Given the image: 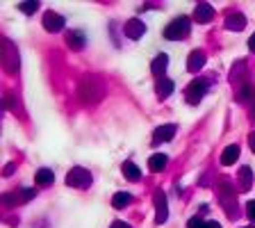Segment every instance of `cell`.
<instances>
[{
    "instance_id": "obj_1",
    "label": "cell",
    "mask_w": 255,
    "mask_h": 228,
    "mask_svg": "<svg viewBox=\"0 0 255 228\" xmlns=\"http://www.w3.org/2000/svg\"><path fill=\"white\" fill-rule=\"evenodd\" d=\"M191 30V21L187 16H178L173 18L171 23L164 28V37L171 39V41H180V39H187Z\"/></svg>"
},
{
    "instance_id": "obj_2",
    "label": "cell",
    "mask_w": 255,
    "mask_h": 228,
    "mask_svg": "<svg viewBox=\"0 0 255 228\" xmlns=\"http://www.w3.org/2000/svg\"><path fill=\"white\" fill-rule=\"evenodd\" d=\"M208 89H210V80H205V78H196L194 82L184 89V101L189 103V105H196V103H201L203 101V96L208 94Z\"/></svg>"
},
{
    "instance_id": "obj_3",
    "label": "cell",
    "mask_w": 255,
    "mask_h": 228,
    "mask_svg": "<svg viewBox=\"0 0 255 228\" xmlns=\"http://www.w3.org/2000/svg\"><path fill=\"white\" fill-rule=\"evenodd\" d=\"M66 185L77 187V190H87V187L91 185V174L87 171V169H82V167L71 169L69 176H66Z\"/></svg>"
},
{
    "instance_id": "obj_4",
    "label": "cell",
    "mask_w": 255,
    "mask_h": 228,
    "mask_svg": "<svg viewBox=\"0 0 255 228\" xmlns=\"http://www.w3.org/2000/svg\"><path fill=\"white\" fill-rule=\"evenodd\" d=\"M2 64H5V69L9 73H14L18 69V53L14 50V46L9 41H2Z\"/></svg>"
},
{
    "instance_id": "obj_5",
    "label": "cell",
    "mask_w": 255,
    "mask_h": 228,
    "mask_svg": "<svg viewBox=\"0 0 255 228\" xmlns=\"http://www.w3.org/2000/svg\"><path fill=\"white\" fill-rule=\"evenodd\" d=\"M166 217H169V205H166V194L162 190L155 192V222L164 224Z\"/></svg>"
},
{
    "instance_id": "obj_6",
    "label": "cell",
    "mask_w": 255,
    "mask_h": 228,
    "mask_svg": "<svg viewBox=\"0 0 255 228\" xmlns=\"http://www.w3.org/2000/svg\"><path fill=\"white\" fill-rule=\"evenodd\" d=\"M35 196V190H16V192H9L2 196V203L5 205H16V203H25Z\"/></svg>"
},
{
    "instance_id": "obj_7",
    "label": "cell",
    "mask_w": 255,
    "mask_h": 228,
    "mask_svg": "<svg viewBox=\"0 0 255 228\" xmlns=\"http://www.w3.org/2000/svg\"><path fill=\"white\" fill-rule=\"evenodd\" d=\"M173 135H176V126L173 123H166V126H157L153 132V144H166L171 142Z\"/></svg>"
},
{
    "instance_id": "obj_8",
    "label": "cell",
    "mask_w": 255,
    "mask_h": 228,
    "mask_svg": "<svg viewBox=\"0 0 255 228\" xmlns=\"http://www.w3.org/2000/svg\"><path fill=\"white\" fill-rule=\"evenodd\" d=\"M43 28L48 32H60L64 28V16L57 12H46L43 14Z\"/></svg>"
},
{
    "instance_id": "obj_9",
    "label": "cell",
    "mask_w": 255,
    "mask_h": 228,
    "mask_svg": "<svg viewBox=\"0 0 255 228\" xmlns=\"http://www.w3.org/2000/svg\"><path fill=\"white\" fill-rule=\"evenodd\" d=\"M146 32V25L139 21V18H130L125 23V37L128 39H142V35Z\"/></svg>"
},
{
    "instance_id": "obj_10",
    "label": "cell",
    "mask_w": 255,
    "mask_h": 228,
    "mask_svg": "<svg viewBox=\"0 0 255 228\" xmlns=\"http://www.w3.org/2000/svg\"><path fill=\"white\" fill-rule=\"evenodd\" d=\"M194 18L198 21V23H210L214 18V9L210 2H201V5H196L194 9Z\"/></svg>"
},
{
    "instance_id": "obj_11",
    "label": "cell",
    "mask_w": 255,
    "mask_h": 228,
    "mask_svg": "<svg viewBox=\"0 0 255 228\" xmlns=\"http://www.w3.org/2000/svg\"><path fill=\"white\" fill-rule=\"evenodd\" d=\"M166 66H169V57H166V53H162V55H157V57L153 60L150 71H153V76H157V80H160V78H164Z\"/></svg>"
},
{
    "instance_id": "obj_12",
    "label": "cell",
    "mask_w": 255,
    "mask_h": 228,
    "mask_svg": "<svg viewBox=\"0 0 255 228\" xmlns=\"http://www.w3.org/2000/svg\"><path fill=\"white\" fill-rule=\"evenodd\" d=\"M235 160H239V146L237 144L225 146L223 153H221V164H223V167H230V164H235Z\"/></svg>"
},
{
    "instance_id": "obj_13",
    "label": "cell",
    "mask_w": 255,
    "mask_h": 228,
    "mask_svg": "<svg viewBox=\"0 0 255 228\" xmlns=\"http://www.w3.org/2000/svg\"><path fill=\"white\" fill-rule=\"evenodd\" d=\"M244 25H246V18H244V14H239V12H230L228 18H225V28H228V30L239 32Z\"/></svg>"
},
{
    "instance_id": "obj_14",
    "label": "cell",
    "mask_w": 255,
    "mask_h": 228,
    "mask_svg": "<svg viewBox=\"0 0 255 228\" xmlns=\"http://www.w3.org/2000/svg\"><path fill=\"white\" fill-rule=\"evenodd\" d=\"M203 64H205V53H203V50H191L189 60H187V69L196 73L203 69Z\"/></svg>"
},
{
    "instance_id": "obj_15",
    "label": "cell",
    "mask_w": 255,
    "mask_h": 228,
    "mask_svg": "<svg viewBox=\"0 0 255 228\" xmlns=\"http://www.w3.org/2000/svg\"><path fill=\"white\" fill-rule=\"evenodd\" d=\"M155 91H157V98L164 101L166 96H171V94H173V80L160 78V80H157V84H155Z\"/></svg>"
},
{
    "instance_id": "obj_16",
    "label": "cell",
    "mask_w": 255,
    "mask_h": 228,
    "mask_svg": "<svg viewBox=\"0 0 255 228\" xmlns=\"http://www.w3.org/2000/svg\"><path fill=\"white\" fill-rule=\"evenodd\" d=\"M166 162H169V157L164 153H155L148 157V169L150 171H162V169H166Z\"/></svg>"
},
{
    "instance_id": "obj_17",
    "label": "cell",
    "mask_w": 255,
    "mask_h": 228,
    "mask_svg": "<svg viewBox=\"0 0 255 228\" xmlns=\"http://www.w3.org/2000/svg\"><path fill=\"white\" fill-rule=\"evenodd\" d=\"M237 178H242V183H239V192H246V190H251V185H253V171H251L249 167L239 169Z\"/></svg>"
},
{
    "instance_id": "obj_18",
    "label": "cell",
    "mask_w": 255,
    "mask_h": 228,
    "mask_svg": "<svg viewBox=\"0 0 255 228\" xmlns=\"http://www.w3.org/2000/svg\"><path fill=\"white\" fill-rule=\"evenodd\" d=\"M121 171H123V176L128 180H139V178H142V171H139V167H137L135 162H130V160H128V162H123Z\"/></svg>"
},
{
    "instance_id": "obj_19",
    "label": "cell",
    "mask_w": 255,
    "mask_h": 228,
    "mask_svg": "<svg viewBox=\"0 0 255 228\" xmlns=\"http://www.w3.org/2000/svg\"><path fill=\"white\" fill-rule=\"evenodd\" d=\"M53 178H55V174L50 171V169H39L35 174V180H36V185L39 187H48L50 183H53Z\"/></svg>"
},
{
    "instance_id": "obj_20",
    "label": "cell",
    "mask_w": 255,
    "mask_h": 228,
    "mask_svg": "<svg viewBox=\"0 0 255 228\" xmlns=\"http://www.w3.org/2000/svg\"><path fill=\"white\" fill-rule=\"evenodd\" d=\"M66 43L71 46V48H75V50H82L84 48V35L82 32H69V37H66Z\"/></svg>"
},
{
    "instance_id": "obj_21",
    "label": "cell",
    "mask_w": 255,
    "mask_h": 228,
    "mask_svg": "<svg viewBox=\"0 0 255 228\" xmlns=\"http://www.w3.org/2000/svg\"><path fill=\"white\" fill-rule=\"evenodd\" d=\"M130 201H132V196L128 192H116L112 196V205L116 208V210H123L125 205H130Z\"/></svg>"
},
{
    "instance_id": "obj_22",
    "label": "cell",
    "mask_w": 255,
    "mask_h": 228,
    "mask_svg": "<svg viewBox=\"0 0 255 228\" xmlns=\"http://www.w3.org/2000/svg\"><path fill=\"white\" fill-rule=\"evenodd\" d=\"M239 101H246V103L255 101V87L253 84H244L242 89H239Z\"/></svg>"
},
{
    "instance_id": "obj_23",
    "label": "cell",
    "mask_w": 255,
    "mask_h": 228,
    "mask_svg": "<svg viewBox=\"0 0 255 228\" xmlns=\"http://www.w3.org/2000/svg\"><path fill=\"white\" fill-rule=\"evenodd\" d=\"M18 9H21L23 14H35L36 9H39V2H21Z\"/></svg>"
},
{
    "instance_id": "obj_24",
    "label": "cell",
    "mask_w": 255,
    "mask_h": 228,
    "mask_svg": "<svg viewBox=\"0 0 255 228\" xmlns=\"http://www.w3.org/2000/svg\"><path fill=\"white\" fill-rule=\"evenodd\" d=\"M205 226V222H203L201 217H191L189 224H187V228H203Z\"/></svg>"
},
{
    "instance_id": "obj_25",
    "label": "cell",
    "mask_w": 255,
    "mask_h": 228,
    "mask_svg": "<svg viewBox=\"0 0 255 228\" xmlns=\"http://www.w3.org/2000/svg\"><path fill=\"white\" fill-rule=\"evenodd\" d=\"M246 212H249V217L255 222V201H249V203H246Z\"/></svg>"
},
{
    "instance_id": "obj_26",
    "label": "cell",
    "mask_w": 255,
    "mask_h": 228,
    "mask_svg": "<svg viewBox=\"0 0 255 228\" xmlns=\"http://www.w3.org/2000/svg\"><path fill=\"white\" fill-rule=\"evenodd\" d=\"M203 228H221V224L219 222H205V226Z\"/></svg>"
},
{
    "instance_id": "obj_27",
    "label": "cell",
    "mask_w": 255,
    "mask_h": 228,
    "mask_svg": "<svg viewBox=\"0 0 255 228\" xmlns=\"http://www.w3.org/2000/svg\"><path fill=\"white\" fill-rule=\"evenodd\" d=\"M109 228H130V226H128V224H125V222H114Z\"/></svg>"
},
{
    "instance_id": "obj_28",
    "label": "cell",
    "mask_w": 255,
    "mask_h": 228,
    "mask_svg": "<svg viewBox=\"0 0 255 228\" xmlns=\"http://www.w3.org/2000/svg\"><path fill=\"white\" fill-rule=\"evenodd\" d=\"M249 50L255 53V35H251V39H249Z\"/></svg>"
},
{
    "instance_id": "obj_29",
    "label": "cell",
    "mask_w": 255,
    "mask_h": 228,
    "mask_svg": "<svg viewBox=\"0 0 255 228\" xmlns=\"http://www.w3.org/2000/svg\"><path fill=\"white\" fill-rule=\"evenodd\" d=\"M249 142H251V149H253V153H255V132H251V137H249Z\"/></svg>"
},
{
    "instance_id": "obj_30",
    "label": "cell",
    "mask_w": 255,
    "mask_h": 228,
    "mask_svg": "<svg viewBox=\"0 0 255 228\" xmlns=\"http://www.w3.org/2000/svg\"><path fill=\"white\" fill-rule=\"evenodd\" d=\"M5 108H7V110L12 108V96H9V94H7V96H5Z\"/></svg>"
},
{
    "instance_id": "obj_31",
    "label": "cell",
    "mask_w": 255,
    "mask_h": 228,
    "mask_svg": "<svg viewBox=\"0 0 255 228\" xmlns=\"http://www.w3.org/2000/svg\"><path fill=\"white\" fill-rule=\"evenodd\" d=\"M251 119H253V121H255V108H253V112H251Z\"/></svg>"
}]
</instances>
